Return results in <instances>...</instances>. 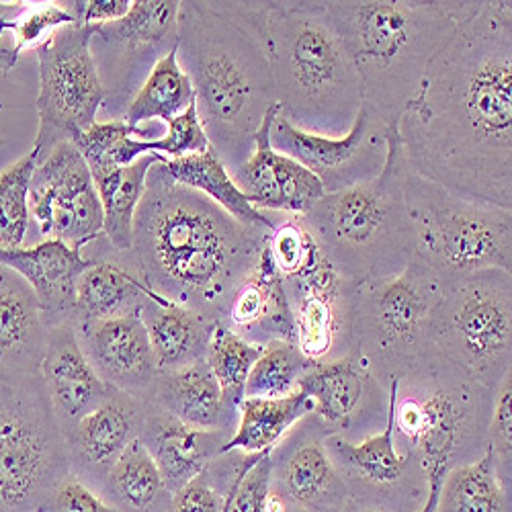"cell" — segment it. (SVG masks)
Here are the masks:
<instances>
[{"instance_id": "6da1fadb", "label": "cell", "mask_w": 512, "mask_h": 512, "mask_svg": "<svg viewBox=\"0 0 512 512\" xmlns=\"http://www.w3.org/2000/svg\"><path fill=\"white\" fill-rule=\"evenodd\" d=\"M396 132L402 160L418 177L512 209L510 0H472Z\"/></svg>"}, {"instance_id": "7a4b0ae2", "label": "cell", "mask_w": 512, "mask_h": 512, "mask_svg": "<svg viewBox=\"0 0 512 512\" xmlns=\"http://www.w3.org/2000/svg\"><path fill=\"white\" fill-rule=\"evenodd\" d=\"M269 234L175 183L160 160L146 179L130 254L150 291L224 322L232 295L259 261Z\"/></svg>"}, {"instance_id": "3957f363", "label": "cell", "mask_w": 512, "mask_h": 512, "mask_svg": "<svg viewBox=\"0 0 512 512\" xmlns=\"http://www.w3.org/2000/svg\"><path fill=\"white\" fill-rule=\"evenodd\" d=\"M177 56L193 84L209 146L232 175L277 105L265 3L185 0Z\"/></svg>"}, {"instance_id": "277c9868", "label": "cell", "mask_w": 512, "mask_h": 512, "mask_svg": "<svg viewBox=\"0 0 512 512\" xmlns=\"http://www.w3.org/2000/svg\"><path fill=\"white\" fill-rule=\"evenodd\" d=\"M472 0H328L326 11L361 80L363 103L396 127Z\"/></svg>"}, {"instance_id": "5b68a950", "label": "cell", "mask_w": 512, "mask_h": 512, "mask_svg": "<svg viewBox=\"0 0 512 512\" xmlns=\"http://www.w3.org/2000/svg\"><path fill=\"white\" fill-rule=\"evenodd\" d=\"M269 60L279 115L308 134L343 138L363 91L324 0H265Z\"/></svg>"}, {"instance_id": "8992f818", "label": "cell", "mask_w": 512, "mask_h": 512, "mask_svg": "<svg viewBox=\"0 0 512 512\" xmlns=\"http://www.w3.org/2000/svg\"><path fill=\"white\" fill-rule=\"evenodd\" d=\"M492 396L431 349L398 379L396 441H404L426 480L418 512H435L451 469L486 453Z\"/></svg>"}, {"instance_id": "52a82bcc", "label": "cell", "mask_w": 512, "mask_h": 512, "mask_svg": "<svg viewBox=\"0 0 512 512\" xmlns=\"http://www.w3.org/2000/svg\"><path fill=\"white\" fill-rule=\"evenodd\" d=\"M324 259L361 283L402 273L414 259V232L402 191V152L396 127L381 173L361 185L326 193L302 216Z\"/></svg>"}, {"instance_id": "ba28073f", "label": "cell", "mask_w": 512, "mask_h": 512, "mask_svg": "<svg viewBox=\"0 0 512 512\" xmlns=\"http://www.w3.org/2000/svg\"><path fill=\"white\" fill-rule=\"evenodd\" d=\"M402 191L414 254L445 287L480 271L512 273V209L459 197L412 173L404 160Z\"/></svg>"}, {"instance_id": "9c48e42d", "label": "cell", "mask_w": 512, "mask_h": 512, "mask_svg": "<svg viewBox=\"0 0 512 512\" xmlns=\"http://www.w3.org/2000/svg\"><path fill=\"white\" fill-rule=\"evenodd\" d=\"M445 291L416 254L394 277L357 283L349 353L363 359L388 388L429 353L431 322Z\"/></svg>"}, {"instance_id": "30bf717a", "label": "cell", "mask_w": 512, "mask_h": 512, "mask_svg": "<svg viewBox=\"0 0 512 512\" xmlns=\"http://www.w3.org/2000/svg\"><path fill=\"white\" fill-rule=\"evenodd\" d=\"M429 349L494 394L512 371V273L480 271L447 287Z\"/></svg>"}, {"instance_id": "8fae6325", "label": "cell", "mask_w": 512, "mask_h": 512, "mask_svg": "<svg viewBox=\"0 0 512 512\" xmlns=\"http://www.w3.org/2000/svg\"><path fill=\"white\" fill-rule=\"evenodd\" d=\"M66 474V437L41 375L0 379V512H37Z\"/></svg>"}, {"instance_id": "7c38bea8", "label": "cell", "mask_w": 512, "mask_h": 512, "mask_svg": "<svg viewBox=\"0 0 512 512\" xmlns=\"http://www.w3.org/2000/svg\"><path fill=\"white\" fill-rule=\"evenodd\" d=\"M91 25L56 29L35 48L39 62L37 113L39 130L33 146L46 156L62 142L99 121L105 91L91 56Z\"/></svg>"}, {"instance_id": "4fadbf2b", "label": "cell", "mask_w": 512, "mask_h": 512, "mask_svg": "<svg viewBox=\"0 0 512 512\" xmlns=\"http://www.w3.org/2000/svg\"><path fill=\"white\" fill-rule=\"evenodd\" d=\"M177 0H134L123 19L93 27L95 60L105 101L101 121L123 119L158 60L179 44Z\"/></svg>"}, {"instance_id": "5bb4252c", "label": "cell", "mask_w": 512, "mask_h": 512, "mask_svg": "<svg viewBox=\"0 0 512 512\" xmlns=\"http://www.w3.org/2000/svg\"><path fill=\"white\" fill-rule=\"evenodd\" d=\"M33 244L60 240L84 250L103 236V207L87 160L72 142L39 156L29 189Z\"/></svg>"}, {"instance_id": "9a60e30c", "label": "cell", "mask_w": 512, "mask_h": 512, "mask_svg": "<svg viewBox=\"0 0 512 512\" xmlns=\"http://www.w3.org/2000/svg\"><path fill=\"white\" fill-rule=\"evenodd\" d=\"M379 115L367 105L343 138H326L297 130L279 113L271 125L273 150L293 158L318 177L326 193L343 191L375 179L386 166L390 132Z\"/></svg>"}, {"instance_id": "2e32d148", "label": "cell", "mask_w": 512, "mask_h": 512, "mask_svg": "<svg viewBox=\"0 0 512 512\" xmlns=\"http://www.w3.org/2000/svg\"><path fill=\"white\" fill-rule=\"evenodd\" d=\"M295 322V345L312 363L340 359L351 351V320L357 283L322 259L312 271L283 279Z\"/></svg>"}, {"instance_id": "e0dca14e", "label": "cell", "mask_w": 512, "mask_h": 512, "mask_svg": "<svg viewBox=\"0 0 512 512\" xmlns=\"http://www.w3.org/2000/svg\"><path fill=\"white\" fill-rule=\"evenodd\" d=\"M300 392L312 402V414L328 435L381 431L388 416V388L363 359L345 355L312 365L300 379Z\"/></svg>"}, {"instance_id": "ac0fdd59", "label": "cell", "mask_w": 512, "mask_h": 512, "mask_svg": "<svg viewBox=\"0 0 512 512\" xmlns=\"http://www.w3.org/2000/svg\"><path fill=\"white\" fill-rule=\"evenodd\" d=\"M326 435L310 412L271 451V488L302 512H345L351 504L324 445Z\"/></svg>"}, {"instance_id": "d6986e66", "label": "cell", "mask_w": 512, "mask_h": 512, "mask_svg": "<svg viewBox=\"0 0 512 512\" xmlns=\"http://www.w3.org/2000/svg\"><path fill=\"white\" fill-rule=\"evenodd\" d=\"M74 328L84 355L109 388L144 402L152 400L158 367L140 312Z\"/></svg>"}, {"instance_id": "ffe728a7", "label": "cell", "mask_w": 512, "mask_h": 512, "mask_svg": "<svg viewBox=\"0 0 512 512\" xmlns=\"http://www.w3.org/2000/svg\"><path fill=\"white\" fill-rule=\"evenodd\" d=\"M277 113V105L267 113L252 154L234 170L232 179L259 211L306 216L326 191L306 166L273 150L269 134Z\"/></svg>"}, {"instance_id": "44dd1931", "label": "cell", "mask_w": 512, "mask_h": 512, "mask_svg": "<svg viewBox=\"0 0 512 512\" xmlns=\"http://www.w3.org/2000/svg\"><path fill=\"white\" fill-rule=\"evenodd\" d=\"M148 402L109 388L107 398L66 435L70 472L101 490L121 453L142 431Z\"/></svg>"}, {"instance_id": "7402d4cb", "label": "cell", "mask_w": 512, "mask_h": 512, "mask_svg": "<svg viewBox=\"0 0 512 512\" xmlns=\"http://www.w3.org/2000/svg\"><path fill=\"white\" fill-rule=\"evenodd\" d=\"M398 394V377L388 386V416L379 433L361 441H349L343 435H326L324 445L338 474L343 476L349 492H396L406 486L408 476L422 472L412 453L400 451L394 429V404Z\"/></svg>"}, {"instance_id": "603a6c76", "label": "cell", "mask_w": 512, "mask_h": 512, "mask_svg": "<svg viewBox=\"0 0 512 512\" xmlns=\"http://www.w3.org/2000/svg\"><path fill=\"white\" fill-rule=\"evenodd\" d=\"M39 375L64 437L109 394V386L84 355L72 322L48 330Z\"/></svg>"}, {"instance_id": "cb8c5ba5", "label": "cell", "mask_w": 512, "mask_h": 512, "mask_svg": "<svg viewBox=\"0 0 512 512\" xmlns=\"http://www.w3.org/2000/svg\"><path fill=\"white\" fill-rule=\"evenodd\" d=\"M91 261L76 281V308L72 324L109 320L142 310L148 295L130 250H115L105 236L82 250Z\"/></svg>"}, {"instance_id": "d4e9b609", "label": "cell", "mask_w": 512, "mask_h": 512, "mask_svg": "<svg viewBox=\"0 0 512 512\" xmlns=\"http://www.w3.org/2000/svg\"><path fill=\"white\" fill-rule=\"evenodd\" d=\"M89 263L82 250L60 240H41L15 250L0 248V265L31 285L48 330L74 320L76 281Z\"/></svg>"}, {"instance_id": "484cf974", "label": "cell", "mask_w": 512, "mask_h": 512, "mask_svg": "<svg viewBox=\"0 0 512 512\" xmlns=\"http://www.w3.org/2000/svg\"><path fill=\"white\" fill-rule=\"evenodd\" d=\"M230 431H203L148 402L140 441L160 469L170 494L181 490L216 459Z\"/></svg>"}, {"instance_id": "4316f807", "label": "cell", "mask_w": 512, "mask_h": 512, "mask_svg": "<svg viewBox=\"0 0 512 512\" xmlns=\"http://www.w3.org/2000/svg\"><path fill=\"white\" fill-rule=\"evenodd\" d=\"M48 326L31 285L0 265V379L39 375Z\"/></svg>"}, {"instance_id": "83f0119b", "label": "cell", "mask_w": 512, "mask_h": 512, "mask_svg": "<svg viewBox=\"0 0 512 512\" xmlns=\"http://www.w3.org/2000/svg\"><path fill=\"white\" fill-rule=\"evenodd\" d=\"M224 324L254 345L265 347L271 340L295 343L293 312L269 244L232 295Z\"/></svg>"}, {"instance_id": "f1b7e54d", "label": "cell", "mask_w": 512, "mask_h": 512, "mask_svg": "<svg viewBox=\"0 0 512 512\" xmlns=\"http://www.w3.org/2000/svg\"><path fill=\"white\" fill-rule=\"evenodd\" d=\"M158 373L203 361L216 320L148 291L140 310Z\"/></svg>"}, {"instance_id": "f546056e", "label": "cell", "mask_w": 512, "mask_h": 512, "mask_svg": "<svg viewBox=\"0 0 512 512\" xmlns=\"http://www.w3.org/2000/svg\"><path fill=\"white\" fill-rule=\"evenodd\" d=\"M150 402L195 429L234 433L236 416L228 412L222 390L205 359L158 373Z\"/></svg>"}, {"instance_id": "4dcf8cb0", "label": "cell", "mask_w": 512, "mask_h": 512, "mask_svg": "<svg viewBox=\"0 0 512 512\" xmlns=\"http://www.w3.org/2000/svg\"><path fill=\"white\" fill-rule=\"evenodd\" d=\"M164 173L175 183L189 187L213 203H218L234 220L244 226L273 232V220L267 211L256 209L232 179L228 166L211 146L201 154L175 160L162 158Z\"/></svg>"}, {"instance_id": "1f68e13d", "label": "cell", "mask_w": 512, "mask_h": 512, "mask_svg": "<svg viewBox=\"0 0 512 512\" xmlns=\"http://www.w3.org/2000/svg\"><path fill=\"white\" fill-rule=\"evenodd\" d=\"M310 412L312 402L300 390L283 398H244L238 404L234 433L220 455L230 451L244 455L273 451Z\"/></svg>"}, {"instance_id": "d6a6232c", "label": "cell", "mask_w": 512, "mask_h": 512, "mask_svg": "<svg viewBox=\"0 0 512 512\" xmlns=\"http://www.w3.org/2000/svg\"><path fill=\"white\" fill-rule=\"evenodd\" d=\"M160 160L158 154H146L127 166H111L93 175L103 207V236L119 252L132 248L134 220L146 191V179L150 168Z\"/></svg>"}, {"instance_id": "836d02e7", "label": "cell", "mask_w": 512, "mask_h": 512, "mask_svg": "<svg viewBox=\"0 0 512 512\" xmlns=\"http://www.w3.org/2000/svg\"><path fill=\"white\" fill-rule=\"evenodd\" d=\"M99 492L117 512H164L173 498L140 437L115 461Z\"/></svg>"}, {"instance_id": "e575fe53", "label": "cell", "mask_w": 512, "mask_h": 512, "mask_svg": "<svg viewBox=\"0 0 512 512\" xmlns=\"http://www.w3.org/2000/svg\"><path fill=\"white\" fill-rule=\"evenodd\" d=\"M193 103V84L179 64L175 48L156 62L130 107H127L123 121L132 130H154V127H164Z\"/></svg>"}, {"instance_id": "d590c367", "label": "cell", "mask_w": 512, "mask_h": 512, "mask_svg": "<svg viewBox=\"0 0 512 512\" xmlns=\"http://www.w3.org/2000/svg\"><path fill=\"white\" fill-rule=\"evenodd\" d=\"M435 512H510V488L500 482L488 449L480 459L451 469Z\"/></svg>"}, {"instance_id": "8d00e7d4", "label": "cell", "mask_w": 512, "mask_h": 512, "mask_svg": "<svg viewBox=\"0 0 512 512\" xmlns=\"http://www.w3.org/2000/svg\"><path fill=\"white\" fill-rule=\"evenodd\" d=\"M261 355L263 345L248 343L246 338H242L224 322L216 324V330H213L209 340L205 361L218 381L228 412H232L236 418L238 404L244 400L246 379Z\"/></svg>"}, {"instance_id": "74e56055", "label": "cell", "mask_w": 512, "mask_h": 512, "mask_svg": "<svg viewBox=\"0 0 512 512\" xmlns=\"http://www.w3.org/2000/svg\"><path fill=\"white\" fill-rule=\"evenodd\" d=\"M310 367L293 340H271L246 379L244 398L289 396L300 390V379Z\"/></svg>"}, {"instance_id": "f35d334b", "label": "cell", "mask_w": 512, "mask_h": 512, "mask_svg": "<svg viewBox=\"0 0 512 512\" xmlns=\"http://www.w3.org/2000/svg\"><path fill=\"white\" fill-rule=\"evenodd\" d=\"M37 160L39 150L33 146L0 173V248L5 250L25 246L31 226L29 189Z\"/></svg>"}, {"instance_id": "ab89813d", "label": "cell", "mask_w": 512, "mask_h": 512, "mask_svg": "<svg viewBox=\"0 0 512 512\" xmlns=\"http://www.w3.org/2000/svg\"><path fill=\"white\" fill-rule=\"evenodd\" d=\"M248 457L238 451L218 455L199 476L173 494L164 512H224L228 490Z\"/></svg>"}, {"instance_id": "60d3db41", "label": "cell", "mask_w": 512, "mask_h": 512, "mask_svg": "<svg viewBox=\"0 0 512 512\" xmlns=\"http://www.w3.org/2000/svg\"><path fill=\"white\" fill-rule=\"evenodd\" d=\"M76 19L62 7V3H50L44 7H29L25 13L19 17L11 19L7 23V33H13V44L7 46L5 50H0V72L9 74L21 54L31 48L39 46L60 27L74 25Z\"/></svg>"}, {"instance_id": "b9f144b4", "label": "cell", "mask_w": 512, "mask_h": 512, "mask_svg": "<svg viewBox=\"0 0 512 512\" xmlns=\"http://www.w3.org/2000/svg\"><path fill=\"white\" fill-rule=\"evenodd\" d=\"M488 451L494 459L500 482L510 488L512 469V371L500 381L492 396L488 422Z\"/></svg>"}, {"instance_id": "7bdbcfd3", "label": "cell", "mask_w": 512, "mask_h": 512, "mask_svg": "<svg viewBox=\"0 0 512 512\" xmlns=\"http://www.w3.org/2000/svg\"><path fill=\"white\" fill-rule=\"evenodd\" d=\"M271 490V451L250 455L228 490V512H265Z\"/></svg>"}, {"instance_id": "ee69618b", "label": "cell", "mask_w": 512, "mask_h": 512, "mask_svg": "<svg viewBox=\"0 0 512 512\" xmlns=\"http://www.w3.org/2000/svg\"><path fill=\"white\" fill-rule=\"evenodd\" d=\"M37 512H117L99 490L80 480L76 474H66L52 492L39 504Z\"/></svg>"}, {"instance_id": "f6af8a7d", "label": "cell", "mask_w": 512, "mask_h": 512, "mask_svg": "<svg viewBox=\"0 0 512 512\" xmlns=\"http://www.w3.org/2000/svg\"><path fill=\"white\" fill-rule=\"evenodd\" d=\"M62 7L80 25H107L123 19L132 9V0H68Z\"/></svg>"}, {"instance_id": "bcb514c9", "label": "cell", "mask_w": 512, "mask_h": 512, "mask_svg": "<svg viewBox=\"0 0 512 512\" xmlns=\"http://www.w3.org/2000/svg\"><path fill=\"white\" fill-rule=\"evenodd\" d=\"M265 512H289V504L281 494H277L271 488L267 494V500H265Z\"/></svg>"}, {"instance_id": "7dc6e473", "label": "cell", "mask_w": 512, "mask_h": 512, "mask_svg": "<svg viewBox=\"0 0 512 512\" xmlns=\"http://www.w3.org/2000/svg\"><path fill=\"white\" fill-rule=\"evenodd\" d=\"M224 512H228V502H226V510Z\"/></svg>"}]
</instances>
